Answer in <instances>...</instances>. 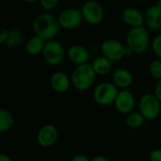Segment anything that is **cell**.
I'll list each match as a JSON object with an SVG mask.
<instances>
[{
  "instance_id": "cell-1",
  "label": "cell",
  "mask_w": 161,
  "mask_h": 161,
  "mask_svg": "<svg viewBox=\"0 0 161 161\" xmlns=\"http://www.w3.org/2000/svg\"><path fill=\"white\" fill-rule=\"evenodd\" d=\"M32 27L36 36L48 42L55 40L54 38L58 34L60 25L58 17L51 13H41L34 18Z\"/></svg>"
},
{
  "instance_id": "cell-2",
  "label": "cell",
  "mask_w": 161,
  "mask_h": 161,
  "mask_svg": "<svg viewBox=\"0 0 161 161\" xmlns=\"http://www.w3.org/2000/svg\"><path fill=\"white\" fill-rule=\"evenodd\" d=\"M96 74L92 66V64H83L76 66L72 75H71V82L74 88L77 91L85 92L91 89L95 81Z\"/></svg>"
},
{
  "instance_id": "cell-3",
  "label": "cell",
  "mask_w": 161,
  "mask_h": 161,
  "mask_svg": "<svg viewBox=\"0 0 161 161\" xmlns=\"http://www.w3.org/2000/svg\"><path fill=\"white\" fill-rule=\"evenodd\" d=\"M150 45V35L145 26L134 27L126 34V46L135 54L144 53Z\"/></svg>"
},
{
  "instance_id": "cell-4",
  "label": "cell",
  "mask_w": 161,
  "mask_h": 161,
  "mask_svg": "<svg viewBox=\"0 0 161 161\" xmlns=\"http://www.w3.org/2000/svg\"><path fill=\"white\" fill-rule=\"evenodd\" d=\"M119 92L118 88L112 82H102L95 87L92 97L96 104L108 106L115 102Z\"/></svg>"
},
{
  "instance_id": "cell-5",
  "label": "cell",
  "mask_w": 161,
  "mask_h": 161,
  "mask_svg": "<svg viewBox=\"0 0 161 161\" xmlns=\"http://www.w3.org/2000/svg\"><path fill=\"white\" fill-rule=\"evenodd\" d=\"M160 101L155 95V93H145L143 94L139 102V108L141 114L145 120H155L157 119L161 111Z\"/></svg>"
},
{
  "instance_id": "cell-6",
  "label": "cell",
  "mask_w": 161,
  "mask_h": 161,
  "mask_svg": "<svg viewBox=\"0 0 161 161\" xmlns=\"http://www.w3.org/2000/svg\"><path fill=\"white\" fill-rule=\"evenodd\" d=\"M42 55L46 63L52 66H58L64 59L65 50L61 42L57 40H51L45 42Z\"/></svg>"
},
{
  "instance_id": "cell-7",
  "label": "cell",
  "mask_w": 161,
  "mask_h": 161,
  "mask_svg": "<svg viewBox=\"0 0 161 161\" xmlns=\"http://www.w3.org/2000/svg\"><path fill=\"white\" fill-rule=\"evenodd\" d=\"M58 20L61 28L68 29V30L75 29L78 27L83 21L81 8H73V7L64 8L58 14Z\"/></svg>"
},
{
  "instance_id": "cell-8",
  "label": "cell",
  "mask_w": 161,
  "mask_h": 161,
  "mask_svg": "<svg viewBox=\"0 0 161 161\" xmlns=\"http://www.w3.org/2000/svg\"><path fill=\"white\" fill-rule=\"evenodd\" d=\"M82 11L83 20L91 25H97L102 23L104 19V9L97 1H87L80 8Z\"/></svg>"
},
{
  "instance_id": "cell-9",
  "label": "cell",
  "mask_w": 161,
  "mask_h": 161,
  "mask_svg": "<svg viewBox=\"0 0 161 161\" xmlns=\"http://www.w3.org/2000/svg\"><path fill=\"white\" fill-rule=\"evenodd\" d=\"M125 49L126 46L115 39H108L101 44V52L103 54L102 56L106 57L112 62H117L125 58Z\"/></svg>"
},
{
  "instance_id": "cell-10",
  "label": "cell",
  "mask_w": 161,
  "mask_h": 161,
  "mask_svg": "<svg viewBox=\"0 0 161 161\" xmlns=\"http://www.w3.org/2000/svg\"><path fill=\"white\" fill-rule=\"evenodd\" d=\"M58 138V128L53 125H45L42 126L37 133V142L42 147L53 146Z\"/></svg>"
},
{
  "instance_id": "cell-11",
  "label": "cell",
  "mask_w": 161,
  "mask_h": 161,
  "mask_svg": "<svg viewBox=\"0 0 161 161\" xmlns=\"http://www.w3.org/2000/svg\"><path fill=\"white\" fill-rule=\"evenodd\" d=\"M116 109L123 114H129L133 112L135 107V97L132 92L126 90H123L119 92L115 102H114Z\"/></svg>"
},
{
  "instance_id": "cell-12",
  "label": "cell",
  "mask_w": 161,
  "mask_h": 161,
  "mask_svg": "<svg viewBox=\"0 0 161 161\" xmlns=\"http://www.w3.org/2000/svg\"><path fill=\"white\" fill-rule=\"evenodd\" d=\"M144 21L148 28L157 31L161 29V6L155 4L144 12Z\"/></svg>"
},
{
  "instance_id": "cell-13",
  "label": "cell",
  "mask_w": 161,
  "mask_h": 161,
  "mask_svg": "<svg viewBox=\"0 0 161 161\" xmlns=\"http://www.w3.org/2000/svg\"><path fill=\"white\" fill-rule=\"evenodd\" d=\"M122 17L125 25H129L131 28L143 26V24H145L144 14L134 7H128L125 8Z\"/></svg>"
},
{
  "instance_id": "cell-14",
  "label": "cell",
  "mask_w": 161,
  "mask_h": 161,
  "mask_svg": "<svg viewBox=\"0 0 161 161\" xmlns=\"http://www.w3.org/2000/svg\"><path fill=\"white\" fill-rule=\"evenodd\" d=\"M69 59L77 66L87 64L90 59V53L88 49L81 44H73L68 49Z\"/></svg>"
},
{
  "instance_id": "cell-15",
  "label": "cell",
  "mask_w": 161,
  "mask_h": 161,
  "mask_svg": "<svg viewBox=\"0 0 161 161\" xmlns=\"http://www.w3.org/2000/svg\"><path fill=\"white\" fill-rule=\"evenodd\" d=\"M72 85L71 78L63 72H55L50 76V86L58 93H64Z\"/></svg>"
},
{
  "instance_id": "cell-16",
  "label": "cell",
  "mask_w": 161,
  "mask_h": 161,
  "mask_svg": "<svg viewBox=\"0 0 161 161\" xmlns=\"http://www.w3.org/2000/svg\"><path fill=\"white\" fill-rule=\"evenodd\" d=\"M112 83L117 87L125 90L126 88L130 87L133 83V75L130 71L125 68H119L116 69L111 76Z\"/></svg>"
},
{
  "instance_id": "cell-17",
  "label": "cell",
  "mask_w": 161,
  "mask_h": 161,
  "mask_svg": "<svg viewBox=\"0 0 161 161\" xmlns=\"http://www.w3.org/2000/svg\"><path fill=\"white\" fill-rule=\"evenodd\" d=\"M45 41L38 36L31 37L25 43V51L30 56H38L40 54H42Z\"/></svg>"
},
{
  "instance_id": "cell-18",
  "label": "cell",
  "mask_w": 161,
  "mask_h": 161,
  "mask_svg": "<svg viewBox=\"0 0 161 161\" xmlns=\"http://www.w3.org/2000/svg\"><path fill=\"white\" fill-rule=\"evenodd\" d=\"M92 66L96 75H108L111 71L112 61H110L108 58H107L104 56H100L92 61Z\"/></svg>"
},
{
  "instance_id": "cell-19",
  "label": "cell",
  "mask_w": 161,
  "mask_h": 161,
  "mask_svg": "<svg viewBox=\"0 0 161 161\" xmlns=\"http://www.w3.org/2000/svg\"><path fill=\"white\" fill-rule=\"evenodd\" d=\"M14 124L13 115L7 109H0V132L5 133L11 129Z\"/></svg>"
},
{
  "instance_id": "cell-20",
  "label": "cell",
  "mask_w": 161,
  "mask_h": 161,
  "mask_svg": "<svg viewBox=\"0 0 161 161\" xmlns=\"http://www.w3.org/2000/svg\"><path fill=\"white\" fill-rule=\"evenodd\" d=\"M24 42V36L21 30L12 28L9 30L8 38L6 42V45L9 48H17Z\"/></svg>"
},
{
  "instance_id": "cell-21",
  "label": "cell",
  "mask_w": 161,
  "mask_h": 161,
  "mask_svg": "<svg viewBox=\"0 0 161 161\" xmlns=\"http://www.w3.org/2000/svg\"><path fill=\"white\" fill-rule=\"evenodd\" d=\"M145 123L144 117L141 114V112H131L126 115L125 118V124L133 129H137L142 127Z\"/></svg>"
},
{
  "instance_id": "cell-22",
  "label": "cell",
  "mask_w": 161,
  "mask_h": 161,
  "mask_svg": "<svg viewBox=\"0 0 161 161\" xmlns=\"http://www.w3.org/2000/svg\"><path fill=\"white\" fill-rule=\"evenodd\" d=\"M149 72L151 74V75L158 79L160 80L161 79V59L158 58L155 59L151 62L150 66H149Z\"/></svg>"
},
{
  "instance_id": "cell-23",
  "label": "cell",
  "mask_w": 161,
  "mask_h": 161,
  "mask_svg": "<svg viewBox=\"0 0 161 161\" xmlns=\"http://www.w3.org/2000/svg\"><path fill=\"white\" fill-rule=\"evenodd\" d=\"M152 50L154 54L161 59V33L157 35L152 41Z\"/></svg>"
},
{
  "instance_id": "cell-24",
  "label": "cell",
  "mask_w": 161,
  "mask_h": 161,
  "mask_svg": "<svg viewBox=\"0 0 161 161\" xmlns=\"http://www.w3.org/2000/svg\"><path fill=\"white\" fill-rule=\"evenodd\" d=\"M59 4L58 0H41L40 1V5L41 7L47 11L53 10L54 8H57V6Z\"/></svg>"
},
{
  "instance_id": "cell-25",
  "label": "cell",
  "mask_w": 161,
  "mask_h": 161,
  "mask_svg": "<svg viewBox=\"0 0 161 161\" xmlns=\"http://www.w3.org/2000/svg\"><path fill=\"white\" fill-rule=\"evenodd\" d=\"M150 161H161V149H155L151 152L150 157H149Z\"/></svg>"
},
{
  "instance_id": "cell-26",
  "label": "cell",
  "mask_w": 161,
  "mask_h": 161,
  "mask_svg": "<svg viewBox=\"0 0 161 161\" xmlns=\"http://www.w3.org/2000/svg\"><path fill=\"white\" fill-rule=\"evenodd\" d=\"M9 35V30H8L5 27H1L0 28V42L1 43H6L8 38Z\"/></svg>"
},
{
  "instance_id": "cell-27",
  "label": "cell",
  "mask_w": 161,
  "mask_h": 161,
  "mask_svg": "<svg viewBox=\"0 0 161 161\" xmlns=\"http://www.w3.org/2000/svg\"><path fill=\"white\" fill-rule=\"evenodd\" d=\"M155 95L158 97V99L161 102V79L158 80V83L155 86V92H154Z\"/></svg>"
},
{
  "instance_id": "cell-28",
  "label": "cell",
  "mask_w": 161,
  "mask_h": 161,
  "mask_svg": "<svg viewBox=\"0 0 161 161\" xmlns=\"http://www.w3.org/2000/svg\"><path fill=\"white\" fill-rule=\"evenodd\" d=\"M71 161H91V159L84 155H76V156L73 157Z\"/></svg>"
},
{
  "instance_id": "cell-29",
  "label": "cell",
  "mask_w": 161,
  "mask_h": 161,
  "mask_svg": "<svg viewBox=\"0 0 161 161\" xmlns=\"http://www.w3.org/2000/svg\"><path fill=\"white\" fill-rule=\"evenodd\" d=\"M91 161H110L108 158L104 157V156H96L94 158H92Z\"/></svg>"
},
{
  "instance_id": "cell-30",
  "label": "cell",
  "mask_w": 161,
  "mask_h": 161,
  "mask_svg": "<svg viewBox=\"0 0 161 161\" xmlns=\"http://www.w3.org/2000/svg\"><path fill=\"white\" fill-rule=\"evenodd\" d=\"M0 161H13V160L10 158V157H8V155H6V154L2 153V154L0 155Z\"/></svg>"
}]
</instances>
